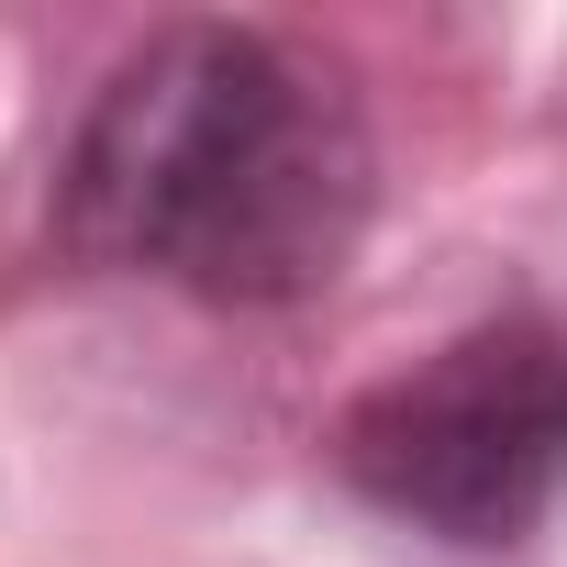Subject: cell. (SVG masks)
<instances>
[{
  "instance_id": "6da1fadb",
  "label": "cell",
  "mask_w": 567,
  "mask_h": 567,
  "mask_svg": "<svg viewBox=\"0 0 567 567\" xmlns=\"http://www.w3.org/2000/svg\"><path fill=\"white\" fill-rule=\"evenodd\" d=\"M368 212L379 145L357 90L256 23L145 34L56 156V245L212 312H290L334 290Z\"/></svg>"
},
{
  "instance_id": "7a4b0ae2",
  "label": "cell",
  "mask_w": 567,
  "mask_h": 567,
  "mask_svg": "<svg viewBox=\"0 0 567 567\" xmlns=\"http://www.w3.org/2000/svg\"><path fill=\"white\" fill-rule=\"evenodd\" d=\"M334 467L368 512L434 545H523L567 501V323L501 312L379 379L334 423Z\"/></svg>"
}]
</instances>
